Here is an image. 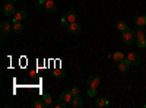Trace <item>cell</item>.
I'll list each match as a JSON object with an SVG mask.
<instances>
[{
    "mask_svg": "<svg viewBox=\"0 0 146 108\" xmlns=\"http://www.w3.org/2000/svg\"><path fill=\"white\" fill-rule=\"evenodd\" d=\"M121 40H123L124 44H131L133 40H136V32L133 31V29H126L123 31V37H121Z\"/></svg>",
    "mask_w": 146,
    "mask_h": 108,
    "instance_id": "obj_1",
    "label": "cell"
},
{
    "mask_svg": "<svg viewBox=\"0 0 146 108\" xmlns=\"http://www.w3.org/2000/svg\"><path fill=\"white\" fill-rule=\"evenodd\" d=\"M101 85V78L98 75H92L88 78V86L89 88H95V89H98Z\"/></svg>",
    "mask_w": 146,
    "mask_h": 108,
    "instance_id": "obj_2",
    "label": "cell"
},
{
    "mask_svg": "<svg viewBox=\"0 0 146 108\" xmlns=\"http://www.w3.org/2000/svg\"><path fill=\"white\" fill-rule=\"evenodd\" d=\"M0 29H2V38L5 40L6 38V34L9 31H13V25L9 23L7 21H2V22H0Z\"/></svg>",
    "mask_w": 146,
    "mask_h": 108,
    "instance_id": "obj_3",
    "label": "cell"
},
{
    "mask_svg": "<svg viewBox=\"0 0 146 108\" xmlns=\"http://www.w3.org/2000/svg\"><path fill=\"white\" fill-rule=\"evenodd\" d=\"M3 12H5V15L6 16H13L16 13V10H15V5H12V2H7L3 5Z\"/></svg>",
    "mask_w": 146,
    "mask_h": 108,
    "instance_id": "obj_4",
    "label": "cell"
},
{
    "mask_svg": "<svg viewBox=\"0 0 146 108\" xmlns=\"http://www.w3.org/2000/svg\"><path fill=\"white\" fill-rule=\"evenodd\" d=\"M126 58L129 60L130 66H137V64L140 63V58H139V56H137L136 53H129Z\"/></svg>",
    "mask_w": 146,
    "mask_h": 108,
    "instance_id": "obj_5",
    "label": "cell"
},
{
    "mask_svg": "<svg viewBox=\"0 0 146 108\" xmlns=\"http://www.w3.org/2000/svg\"><path fill=\"white\" fill-rule=\"evenodd\" d=\"M44 9H45V12H48V13H54L56 12V2L54 0H47V2L44 3Z\"/></svg>",
    "mask_w": 146,
    "mask_h": 108,
    "instance_id": "obj_6",
    "label": "cell"
},
{
    "mask_svg": "<svg viewBox=\"0 0 146 108\" xmlns=\"http://www.w3.org/2000/svg\"><path fill=\"white\" fill-rule=\"evenodd\" d=\"M73 98H75V97H73L72 92H62V93H60V101H64L67 105H70Z\"/></svg>",
    "mask_w": 146,
    "mask_h": 108,
    "instance_id": "obj_7",
    "label": "cell"
},
{
    "mask_svg": "<svg viewBox=\"0 0 146 108\" xmlns=\"http://www.w3.org/2000/svg\"><path fill=\"white\" fill-rule=\"evenodd\" d=\"M135 25L137 28H145L146 27V15H139L135 18Z\"/></svg>",
    "mask_w": 146,
    "mask_h": 108,
    "instance_id": "obj_8",
    "label": "cell"
},
{
    "mask_svg": "<svg viewBox=\"0 0 146 108\" xmlns=\"http://www.w3.org/2000/svg\"><path fill=\"white\" fill-rule=\"evenodd\" d=\"M117 66H118V70H120V72H127V70L130 69V63H129L127 58L120 60V62L117 63Z\"/></svg>",
    "mask_w": 146,
    "mask_h": 108,
    "instance_id": "obj_9",
    "label": "cell"
},
{
    "mask_svg": "<svg viewBox=\"0 0 146 108\" xmlns=\"http://www.w3.org/2000/svg\"><path fill=\"white\" fill-rule=\"evenodd\" d=\"M67 31L72 32V34H79L80 32V25H79L78 22H72V23H69Z\"/></svg>",
    "mask_w": 146,
    "mask_h": 108,
    "instance_id": "obj_10",
    "label": "cell"
},
{
    "mask_svg": "<svg viewBox=\"0 0 146 108\" xmlns=\"http://www.w3.org/2000/svg\"><path fill=\"white\" fill-rule=\"evenodd\" d=\"M66 19H67L69 23L76 22V21H78V13H76V10H69L67 13H66Z\"/></svg>",
    "mask_w": 146,
    "mask_h": 108,
    "instance_id": "obj_11",
    "label": "cell"
},
{
    "mask_svg": "<svg viewBox=\"0 0 146 108\" xmlns=\"http://www.w3.org/2000/svg\"><path fill=\"white\" fill-rule=\"evenodd\" d=\"M25 18H27V12L25 10H19V12H16L15 16H13V22H22Z\"/></svg>",
    "mask_w": 146,
    "mask_h": 108,
    "instance_id": "obj_12",
    "label": "cell"
},
{
    "mask_svg": "<svg viewBox=\"0 0 146 108\" xmlns=\"http://www.w3.org/2000/svg\"><path fill=\"white\" fill-rule=\"evenodd\" d=\"M82 105H83V101H82L80 97H75V98H73V101L70 102V107H73V108H79Z\"/></svg>",
    "mask_w": 146,
    "mask_h": 108,
    "instance_id": "obj_13",
    "label": "cell"
},
{
    "mask_svg": "<svg viewBox=\"0 0 146 108\" xmlns=\"http://www.w3.org/2000/svg\"><path fill=\"white\" fill-rule=\"evenodd\" d=\"M108 104H110V102H108V99H107V98H104V97L96 98V99H95V105H96V107H100V108H101V107H107Z\"/></svg>",
    "mask_w": 146,
    "mask_h": 108,
    "instance_id": "obj_14",
    "label": "cell"
},
{
    "mask_svg": "<svg viewBox=\"0 0 146 108\" xmlns=\"http://www.w3.org/2000/svg\"><path fill=\"white\" fill-rule=\"evenodd\" d=\"M42 101L45 102V107H53V97L50 93H44L42 95Z\"/></svg>",
    "mask_w": 146,
    "mask_h": 108,
    "instance_id": "obj_15",
    "label": "cell"
},
{
    "mask_svg": "<svg viewBox=\"0 0 146 108\" xmlns=\"http://www.w3.org/2000/svg\"><path fill=\"white\" fill-rule=\"evenodd\" d=\"M45 107V102L42 99H35L32 102V108H44Z\"/></svg>",
    "mask_w": 146,
    "mask_h": 108,
    "instance_id": "obj_16",
    "label": "cell"
},
{
    "mask_svg": "<svg viewBox=\"0 0 146 108\" xmlns=\"http://www.w3.org/2000/svg\"><path fill=\"white\" fill-rule=\"evenodd\" d=\"M22 29H23V27H22V23H21V22H13V32L21 34Z\"/></svg>",
    "mask_w": 146,
    "mask_h": 108,
    "instance_id": "obj_17",
    "label": "cell"
},
{
    "mask_svg": "<svg viewBox=\"0 0 146 108\" xmlns=\"http://www.w3.org/2000/svg\"><path fill=\"white\" fill-rule=\"evenodd\" d=\"M117 29L121 31V32L126 31V29H127V23H126L124 21H118V22H117Z\"/></svg>",
    "mask_w": 146,
    "mask_h": 108,
    "instance_id": "obj_18",
    "label": "cell"
},
{
    "mask_svg": "<svg viewBox=\"0 0 146 108\" xmlns=\"http://www.w3.org/2000/svg\"><path fill=\"white\" fill-rule=\"evenodd\" d=\"M53 76L57 78V79H63V78H64V72L60 70V69H56V70L53 72Z\"/></svg>",
    "mask_w": 146,
    "mask_h": 108,
    "instance_id": "obj_19",
    "label": "cell"
},
{
    "mask_svg": "<svg viewBox=\"0 0 146 108\" xmlns=\"http://www.w3.org/2000/svg\"><path fill=\"white\" fill-rule=\"evenodd\" d=\"M113 58H114L115 62L118 63L120 60H123V58H126V57H124V54L121 53V51H117V53H114V54H113Z\"/></svg>",
    "mask_w": 146,
    "mask_h": 108,
    "instance_id": "obj_20",
    "label": "cell"
},
{
    "mask_svg": "<svg viewBox=\"0 0 146 108\" xmlns=\"http://www.w3.org/2000/svg\"><path fill=\"white\" fill-rule=\"evenodd\" d=\"M136 38H146V35H145V28H139V29H137Z\"/></svg>",
    "mask_w": 146,
    "mask_h": 108,
    "instance_id": "obj_21",
    "label": "cell"
},
{
    "mask_svg": "<svg viewBox=\"0 0 146 108\" xmlns=\"http://www.w3.org/2000/svg\"><path fill=\"white\" fill-rule=\"evenodd\" d=\"M70 92L73 93V97H79V93H80V88H79V86H73Z\"/></svg>",
    "mask_w": 146,
    "mask_h": 108,
    "instance_id": "obj_22",
    "label": "cell"
},
{
    "mask_svg": "<svg viewBox=\"0 0 146 108\" xmlns=\"http://www.w3.org/2000/svg\"><path fill=\"white\" fill-rule=\"evenodd\" d=\"M137 45L140 48H145L146 47V38H137Z\"/></svg>",
    "mask_w": 146,
    "mask_h": 108,
    "instance_id": "obj_23",
    "label": "cell"
},
{
    "mask_svg": "<svg viewBox=\"0 0 146 108\" xmlns=\"http://www.w3.org/2000/svg\"><path fill=\"white\" fill-rule=\"evenodd\" d=\"M88 95H89L91 98L96 97V89H95V88H89V89H88Z\"/></svg>",
    "mask_w": 146,
    "mask_h": 108,
    "instance_id": "obj_24",
    "label": "cell"
},
{
    "mask_svg": "<svg viewBox=\"0 0 146 108\" xmlns=\"http://www.w3.org/2000/svg\"><path fill=\"white\" fill-rule=\"evenodd\" d=\"M54 108H66L67 107V104L64 102V101H62V102H58V104H56V105H53Z\"/></svg>",
    "mask_w": 146,
    "mask_h": 108,
    "instance_id": "obj_25",
    "label": "cell"
},
{
    "mask_svg": "<svg viewBox=\"0 0 146 108\" xmlns=\"http://www.w3.org/2000/svg\"><path fill=\"white\" fill-rule=\"evenodd\" d=\"M69 27V22H67V19H66V16L62 19V28H67Z\"/></svg>",
    "mask_w": 146,
    "mask_h": 108,
    "instance_id": "obj_26",
    "label": "cell"
},
{
    "mask_svg": "<svg viewBox=\"0 0 146 108\" xmlns=\"http://www.w3.org/2000/svg\"><path fill=\"white\" fill-rule=\"evenodd\" d=\"M45 2H47V0H38V6H44Z\"/></svg>",
    "mask_w": 146,
    "mask_h": 108,
    "instance_id": "obj_27",
    "label": "cell"
},
{
    "mask_svg": "<svg viewBox=\"0 0 146 108\" xmlns=\"http://www.w3.org/2000/svg\"><path fill=\"white\" fill-rule=\"evenodd\" d=\"M9 2H12V3H16V2H18V0H9Z\"/></svg>",
    "mask_w": 146,
    "mask_h": 108,
    "instance_id": "obj_28",
    "label": "cell"
},
{
    "mask_svg": "<svg viewBox=\"0 0 146 108\" xmlns=\"http://www.w3.org/2000/svg\"><path fill=\"white\" fill-rule=\"evenodd\" d=\"M54 2H56V0H54Z\"/></svg>",
    "mask_w": 146,
    "mask_h": 108,
    "instance_id": "obj_29",
    "label": "cell"
},
{
    "mask_svg": "<svg viewBox=\"0 0 146 108\" xmlns=\"http://www.w3.org/2000/svg\"><path fill=\"white\" fill-rule=\"evenodd\" d=\"M145 28H146V27H145Z\"/></svg>",
    "mask_w": 146,
    "mask_h": 108,
    "instance_id": "obj_30",
    "label": "cell"
}]
</instances>
